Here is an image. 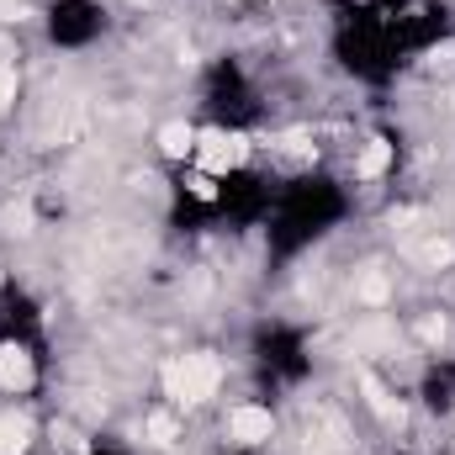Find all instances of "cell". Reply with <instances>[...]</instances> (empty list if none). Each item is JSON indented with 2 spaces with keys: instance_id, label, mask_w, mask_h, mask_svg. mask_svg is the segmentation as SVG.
I'll list each match as a JSON object with an SVG mask.
<instances>
[{
  "instance_id": "cell-1",
  "label": "cell",
  "mask_w": 455,
  "mask_h": 455,
  "mask_svg": "<svg viewBox=\"0 0 455 455\" xmlns=\"http://www.w3.org/2000/svg\"><path fill=\"white\" fill-rule=\"evenodd\" d=\"M218 381H223V365L212 360V355H180L170 371H164V392L175 397V403H207L212 392H218Z\"/></svg>"
},
{
  "instance_id": "cell-2",
  "label": "cell",
  "mask_w": 455,
  "mask_h": 455,
  "mask_svg": "<svg viewBox=\"0 0 455 455\" xmlns=\"http://www.w3.org/2000/svg\"><path fill=\"white\" fill-rule=\"evenodd\" d=\"M270 429H275L270 408L243 403V408H233V413H228V435H233L238 445H265V440H270Z\"/></svg>"
},
{
  "instance_id": "cell-3",
  "label": "cell",
  "mask_w": 455,
  "mask_h": 455,
  "mask_svg": "<svg viewBox=\"0 0 455 455\" xmlns=\"http://www.w3.org/2000/svg\"><path fill=\"white\" fill-rule=\"evenodd\" d=\"M196 159H202V170L207 175H228L238 159H243V143L238 138H223V132H196Z\"/></svg>"
},
{
  "instance_id": "cell-4",
  "label": "cell",
  "mask_w": 455,
  "mask_h": 455,
  "mask_svg": "<svg viewBox=\"0 0 455 455\" xmlns=\"http://www.w3.org/2000/svg\"><path fill=\"white\" fill-rule=\"evenodd\" d=\"M0 387H5V392H27V387H32V360H27V349H16V344L0 349Z\"/></svg>"
},
{
  "instance_id": "cell-5",
  "label": "cell",
  "mask_w": 455,
  "mask_h": 455,
  "mask_svg": "<svg viewBox=\"0 0 455 455\" xmlns=\"http://www.w3.org/2000/svg\"><path fill=\"white\" fill-rule=\"evenodd\" d=\"M159 148H164L170 159H191V154H196V127H191V122H170V127L159 132Z\"/></svg>"
},
{
  "instance_id": "cell-6",
  "label": "cell",
  "mask_w": 455,
  "mask_h": 455,
  "mask_svg": "<svg viewBox=\"0 0 455 455\" xmlns=\"http://www.w3.org/2000/svg\"><path fill=\"white\" fill-rule=\"evenodd\" d=\"M387 159H392V143H381V138H376V143H371V148L360 154L355 175H360V180H371V175H381V170H387Z\"/></svg>"
},
{
  "instance_id": "cell-7",
  "label": "cell",
  "mask_w": 455,
  "mask_h": 455,
  "mask_svg": "<svg viewBox=\"0 0 455 455\" xmlns=\"http://www.w3.org/2000/svg\"><path fill=\"white\" fill-rule=\"evenodd\" d=\"M27 451V424L21 419H0V455H21Z\"/></svg>"
},
{
  "instance_id": "cell-8",
  "label": "cell",
  "mask_w": 455,
  "mask_h": 455,
  "mask_svg": "<svg viewBox=\"0 0 455 455\" xmlns=\"http://www.w3.org/2000/svg\"><path fill=\"white\" fill-rule=\"evenodd\" d=\"M11 101H16V69H5V64H0V112H5Z\"/></svg>"
}]
</instances>
